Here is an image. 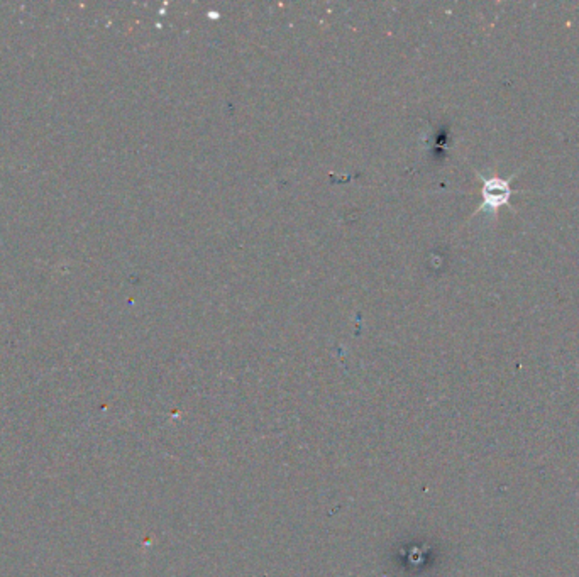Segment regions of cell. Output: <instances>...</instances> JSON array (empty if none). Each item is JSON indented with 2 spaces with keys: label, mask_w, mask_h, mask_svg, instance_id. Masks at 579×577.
I'll return each mask as SVG.
<instances>
[{
  "label": "cell",
  "mask_w": 579,
  "mask_h": 577,
  "mask_svg": "<svg viewBox=\"0 0 579 577\" xmlns=\"http://www.w3.org/2000/svg\"><path fill=\"white\" fill-rule=\"evenodd\" d=\"M512 190H510V181L501 178H490L485 181L483 186V197H485V205L491 208H498L505 205L510 200Z\"/></svg>",
  "instance_id": "6da1fadb"
}]
</instances>
